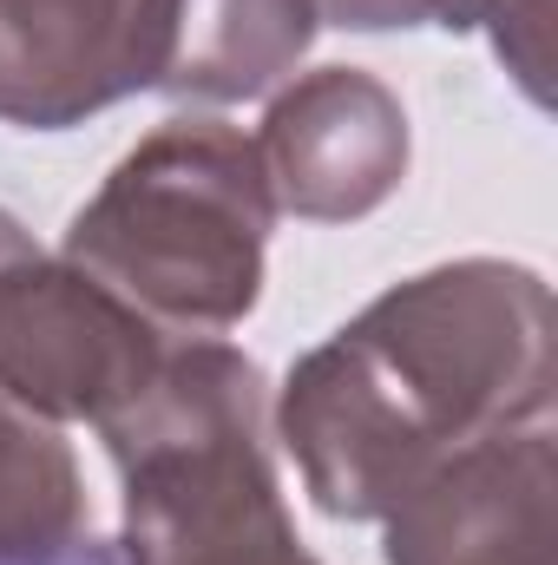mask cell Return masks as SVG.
I'll list each match as a JSON object with an SVG mask.
<instances>
[{"label":"cell","mask_w":558,"mask_h":565,"mask_svg":"<svg viewBox=\"0 0 558 565\" xmlns=\"http://www.w3.org/2000/svg\"><path fill=\"white\" fill-rule=\"evenodd\" d=\"M552 422V289L519 264L395 282L289 369L277 427L329 520H388L493 434Z\"/></svg>","instance_id":"obj_1"},{"label":"cell","mask_w":558,"mask_h":565,"mask_svg":"<svg viewBox=\"0 0 558 565\" xmlns=\"http://www.w3.org/2000/svg\"><path fill=\"white\" fill-rule=\"evenodd\" d=\"M257 139L224 119H171L66 224V264L126 296L164 335H224L257 309L270 244Z\"/></svg>","instance_id":"obj_2"},{"label":"cell","mask_w":558,"mask_h":565,"mask_svg":"<svg viewBox=\"0 0 558 565\" xmlns=\"http://www.w3.org/2000/svg\"><path fill=\"white\" fill-rule=\"evenodd\" d=\"M99 434L126 480V565H315L282 513L264 375L237 349L178 342Z\"/></svg>","instance_id":"obj_3"},{"label":"cell","mask_w":558,"mask_h":565,"mask_svg":"<svg viewBox=\"0 0 558 565\" xmlns=\"http://www.w3.org/2000/svg\"><path fill=\"white\" fill-rule=\"evenodd\" d=\"M164 329L66 257L26 250L0 270V402L33 422H106L139 402Z\"/></svg>","instance_id":"obj_4"},{"label":"cell","mask_w":558,"mask_h":565,"mask_svg":"<svg viewBox=\"0 0 558 565\" xmlns=\"http://www.w3.org/2000/svg\"><path fill=\"white\" fill-rule=\"evenodd\" d=\"M171 53V0H0V119L79 126L151 93Z\"/></svg>","instance_id":"obj_5"},{"label":"cell","mask_w":558,"mask_h":565,"mask_svg":"<svg viewBox=\"0 0 558 565\" xmlns=\"http://www.w3.org/2000/svg\"><path fill=\"white\" fill-rule=\"evenodd\" d=\"M257 158L289 217L348 224L368 217L408 171V113L362 66H322L270 106Z\"/></svg>","instance_id":"obj_6"},{"label":"cell","mask_w":558,"mask_h":565,"mask_svg":"<svg viewBox=\"0 0 558 565\" xmlns=\"http://www.w3.org/2000/svg\"><path fill=\"white\" fill-rule=\"evenodd\" d=\"M552 493V422L493 434L388 513V565H558Z\"/></svg>","instance_id":"obj_7"},{"label":"cell","mask_w":558,"mask_h":565,"mask_svg":"<svg viewBox=\"0 0 558 565\" xmlns=\"http://www.w3.org/2000/svg\"><path fill=\"white\" fill-rule=\"evenodd\" d=\"M315 40L309 0H171V53L158 93L171 99H257Z\"/></svg>","instance_id":"obj_8"},{"label":"cell","mask_w":558,"mask_h":565,"mask_svg":"<svg viewBox=\"0 0 558 565\" xmlns=\"http://www.w3.org/2000/svg\"><path fill=\"white\" fill-rule=\"evenodd\" d=\"M86 540V487L73 447L0 402V559H33Z\"/></svg>","instance_id":"obj_9"},{"label":"cell","mask_w":558,"mask_h":565,"mask_svg":"<svg viewBox=\"0 0 558 565\" xmlns=\"http://www.w3.org/2000/svg\"><path fill=\"white\" fill-rule=\"evenodd\" d=\"M315 20L329 26H362V33H382V26H427V0H309Z\"/></svg>","instance_id":"obj_10"},{"label":"cell","mask_w":558,"mask_h":565,"mask_svg":"<svg viewBox=\"0 0 558 565\" xmlns=\"http://www.w3.org/2000/svg\"><path fill=\"white\" fill-rule=\"evenodd\" d=\"M0 565H126L112 546H99V540H73V546H60V553H33V559H0Z\"/></svg>","instance_id":"obj_11"}]
</instances>
